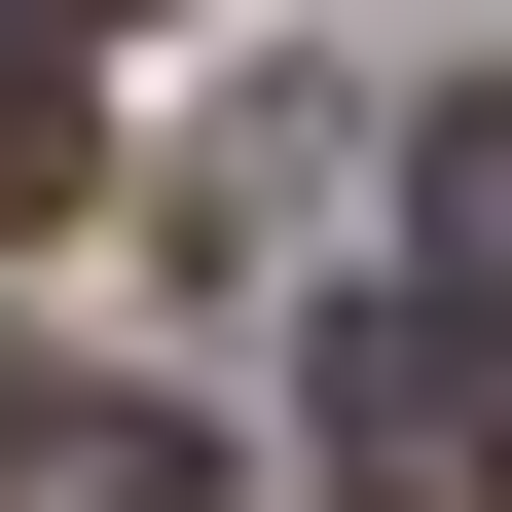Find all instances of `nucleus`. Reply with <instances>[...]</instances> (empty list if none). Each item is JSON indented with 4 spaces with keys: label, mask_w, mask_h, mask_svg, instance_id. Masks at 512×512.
I'll return each instance as SVG.
<instances>
[{
    "label": "nucleus",
    "mask_w": 512,
    "mask_h": 512,
    "mask_svg": "<svg viewBox=\"0 0 512 512\" xmlns=\"http://www.w3.org/2000/svg\"><path fill=\"white\" fill-rule=\"evenodd\" d=\"M330 512H512V403H476V330H330Z\"/></svg>",
    "instance_id": "obj_1"
},
{
    "label": "nucleus",
    "mask_w": 512,
    "mask_h": 512,
    "mask_svg": "<svg viewBox=\"0 0 512 512\" xmlns=\"http://www.w3.org/2000/svg\"><path fill=\"white\" fill-rule=\"evenodd\" d=\"M403 256H439V330L512 366V74H439V147H403Z\"/></svg>",
    "instance_id": "obj_2"
},
{
    "label": "nucleus",
    "mask_w": 512,
    "mask_h": 512,
    "mask_svg": "<svg viewBox=\"0 0 512 512\" xmlns=\"http://www.w3.org/2000/svg\"><path fill=\"white\" fill-rule=\"evenodd\" d=\"M74 147H110V37H37V0H0V220H74Z\"/></svg>",
    "instance_id": "obj_3"
},
{
    "label": "nucleus",
    "mask_w": 512,
    "mask_h": 512,
    "mask_svg": "<svg viewBox=\"0 0 512 512\" xmlns=\"http://www.w3.org/2000/svg\"><path fill=\"white\" fill-rule=\"evenodd\" d=\"M37 512H220V439H147V403H110V439H37Z\"/></svg>",
    "instance_id": "obj_4"
}]
</instances>
